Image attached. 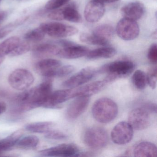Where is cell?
Segmentation results:
<instances>
[{
    "mask_svg": "<svg viewBox=\"0 0 157 157\" xmlns=\"http://www.w3.org/2000/svg\"><path fill=\"white\" fill-rule=\"evenodd\" d=\"M46 138L55 140H63L67 138V135L62 131L51 129L47 133L45 134Z\"/></svg>",
    "mask_w": 157,
    "mask_h": 157,
    "instance_id": "32",
    "label": "cell"
},
{
    "mask_svg": "<svg viewBox=\"0 0 157 157\" xmlns=\"http://www.w3.org/2000/svg\"><path fill=\"white\" fill-rule=\"evenodd\" d=\"M114 29L111 25L103 24L94 28L93 33L99 38L110 42L114 36Z\"/></svg>",
    "mask_w": 157,
    "mask_h": 157,
    "instance_id": "24",
    "label": "cell"
},
{
    "mask_svg": "<svg viewBox=\"0 0 157 157\" xmlns=\"http://www.w3.org/2000/svg\"><path fill=\"white\" fill-rule=\"evenodd\" d=\"M116 53V50L113 48L103 47L89 51L86 56L87 59L90 60L109 59L114 56Z\"/></svg>",
    "mask_w": 157,
    "mask_h": 157,
    "instance_id": "21",
    "label": "cell"
},
{
    "mask_svg": "<svg viewBox=\"0 0 157 157\" xmlns=\"http://www.w3.org/2000/svg\"><path fill=\"white\" fill-rule=\"evenodd\" d=\"M59 48L53 44L45 43L36 46L33 49V56L36 58H44L53 56H57Z\"/></svg>",
    "mask_w": 157,
    "mask_h": 157,
    "instance_id": "16",
    "label": "cell"
},
{
    "mask_svg": "<svg viewBox=\"0 0 157 157\" xmlns=\"http://www.w3.org/2000/svg\"><path fill=\"white\" fill-rule=\"evenodd\" d=\"M152 36L153 38H156V37H157V32H156V31L153 33V34H152Z\"/></svg>",
    "mask_w": 157,
    "mask_h": 157,
    "instance_id": "40",
    "label": "cell"
},
{
    "mask_svg": "<svg viewBox=\"0 0 157 157\" xmlns=\"http://www.w3.org/2000/svg\"><path fill=\"white\" fill-rule=\"evenodd\" d=\"M80 151L73 144H62L39 151L42 156L47 157H78Z\"/></svg>",
    "mask_w": 157,
    "mask_h": 157,
    "instance_id": "8",
    "label": "cell"
},
{
    "mask_svg": "<svg viewBox=\"0 0 157 157\" xmlns=\"http://www.w3.org/2000/svg\"><path fill=\"white\" fill-rule=\"evenodd\" d=\"M132 82L136 88L139 90H143L147 84V75L142 71L137 70L132 75Z\"/></svg>",
    "mask_w": 157,
    "mask_h": 157,
    "instance_id": "28",
    "label": "cell"
},
{
    "mask_svg": "<svg viewBox=\"0 0 157 157\" xmlns=\"http://www.w3.org/2000/svg\"><path fill=\"white\" fill-rule=\"evenodd\" d=\"M55 124L50 121L35 122L26 125L25 129L29 132L38 134H46L52 129Z\"/></svg>",
    "mask_w": 157,
    "mask_h": 157,
    "instance_id": "22",
    "label": "cell"
},
{
    "mask_svg": "<svg viewBox=\"0 0 157 157\" xmlns=\"http://www.w3.org/2000/svg\"><path fill=\"white\" fill-rule=\"evenodd\" d=\"M7 105L3 101H0V115L3 113L7 110Z\"/></svg>",
    "mask_w": 157,
    "mask_h": 157,
    "instance_id": "37",
    "label": "cell"
},
{
    "mask_svg": "<svg viewBox=\"0 0 157 157\" xmlns=\"http://www.w3.org/2000/svg\"><path fill=\"white\" fill-rule=\"evenodd\" d=\"M62 21L66 20L73 23H81L82 18L74 3H71L60 9Z\"/></svg>",
    "mask_w": 157,
    "mask_h": 157,
    "instance_id": "19",
    "label": "cell"
},
{
    "mask_svg": "<svg viewBox=\"0 0 157 157\" xmlns=\"http://www.w3.org/2000/svg\"><path fill=\"white\" fill-rule=\"evenodd\" d=\"M141 107L145 109L150 114L157 113V105L156 104L153 103H145L142 105Z\"/></svg>",
    "mask_w": 157,
    "mask_h": 157,
    "instance_id": "35",
    "label": "cell"
},
{
    "mask_svg": "<svg viewBox=\"0 0 157 157\" xmlns=\"http://www.w3.org/2000/svg\"><path fill=\"white\" fill-rule=\"evenodd\" d=\"M128 123L135 130L146 129L150 124V113L141 107L135 108L128 115Z\"/></svg>",
    "mask_w": 157,
    "mask_h": 157,
    "instance_id": "10",
    "label": "cell"
},
{
    "mask_svg": "<svg viewBox=\"0 0 157 157\" xmlns=\"http://www.w3.org/2000/svg\"><path fill=\"white\" fill-rule=\"evenodd\" d=\"M83 140L84 144L91 148L99 149L105 147L109 141L107 131L101 127L94 126L84 132Z\"/></svg>",
    "mask_w": 157,
    "mask_h": 157,
    "instance_id": "3",
    "label": "cell"
},
{
    "mask_svg": "<svg viewBox=\"0 0 157 157\" xmlns=\"http://www.w3.org/2000/svg\"><path fill=\"white\" fill-rule=\"evenodd\" d=\"M61 66V62L54 59H44L38 61L35 65L36 72L44 77L47 73L56 69Z\"/></svg>",
    "mask_w": 157,
    "mask_h": 157,
    "instance_id": "18",
    "label": "cell"
},
{
    "mask_svg": "<svg viewBox=\"0 0 157 157\" xmlns=\"http://www.w3.org/2000/svg\"><path fill=\"white\" fill-rule=\"evenodd\" d=\"M133 154L136 157H155L157 155V147L151 142L143 141L136 145Z\"/></svg>",
    "mask_w": 157,
    "mask_h": 157,
    "instance_id": "17",
    "label": "cell"
},
{
    "mask_svg": "<svg viewBox=\"0 0 157 157\" xmlns=\"http://www.w3.org/2000/svg\"><path fill=\"white\" fill-rule=\"evenodd\" d=\"M44 32L40 28L30 30L25 34L24 39L28 42H37L42 41L45 36Z\"/></svg>",
    "mask_w": 157,
    "mask_h": 157,
    "instance_id": "29",
    "label": "cell"
},
{
    "mask_svg": "<svg viewBox=\"0 0 157 157\" xmlns=\"http://www.w3.org/2000/svg\"><path fill=\"white\" fill-rule=\"evenodd\" d=\"M21 42L18 36H12L0 43V58L8 56Z\"/></svg>",
    "mask_w": 157,
    "mask_h": 157,
    "instance_id": "23",
    "label": "cell"
},
{
    "mask_svg": "<svg viewBox=\"0 0 157 157\" xmlns=\"http://www.w3.org/2000/svg\"><path fill=\"white\" fill-rule=\"evenodd\" d=\"M107 83L103 81H98L82 86L71 88L72 98L89 97L96 94L103 90Z\"/></svg>",
    "mask_w": 157,
    "mask_h": 157,
    "instance_id": "12",
    "label": "cell"
},
{
    "mask_svg": "<svg viewBox=\"0 0 157 157\" xmlns=\"http://www.w3.org/2000/svg\"><path fill=\"white\" fill-rule=\"evenodd\" d=\"M135 68V64L130 60H117L105 64L97 71V72L107 74L104 80L108 84L116 80L129 76Z\"/></svg>",
    "mask_w": 157,
    "mask_h": 157,
    "instance_id": "1",
    "label": "cell"
},
{
    "mask_svg": "<svg viewBox=\"0 0 157 157\" xmlns=\"http://www.w3.org/2000/svg\"><path fill=\"white\" fill-rule=\"evenodd\" d=\"M70 0H49L45 5V9L48 10H54L59 9L67 4Z\"/></svg>",
    "mask_w": 157,
    "mask_h": 157,
    "instance_id": "33",
    "label": "cell"
},
{
    "mask_svg": "<svg viewBox=\"0 0 157 157\" xmlns=\"http://www.w3.org/2000/svg\"><path fill=\"white\" fill-rule=\"evenodd\" d=\"M22 131L19 129L2 139L0 140V153L15 147L18 141L22 137Z\"/></svg>",
    "mask_w": 157,
    "mask_h": 157,
    "instance_id": "20",
    "label": "cell"
},
{
    "mask_svg": "<svg viewBox=\"0 0 157 157\" xmlns=\"http://www.w3.org/2000/svg\"><path fill=\"white\" fill-rule=\"evenodd\" d=\"M4 60V58H0V66L2 64Z\"/></svg>",
    "mask_w": 157,
    "mask_h": 157,
    "instance_id": "41",
    "label": "cell"
},
{
    "mask_svg": "<svg viewBox=\"0 0 157 157\" xmlns=\"http://www.w3.org/2000/svg\"><path fill=\"white\" fill-rule=\"evenodd\" d=\"M39 143L38 137L35 136H28L21 138L15 146L21 149L30 150L35 148Z\"/></svg>",
    "mask_w": 157,
    "mask_h": 157,
    "instance_id": "25",
    "label": "cell"
},
{
    "mask_svg": "<svg viewBox=\"0 0 157 157\" xmlns=\"http://www.w3.org/2000/svg\"><path fill=\"white\" fill-rule=\"evenodd\" d=\"M2 1V0H0V3H1V2Z\"/></svg>",
    "mask_w": 157,
    "mask_h": 157,
    "instance_id": "42",
    "label": "cell"
},
{
    "mask_svg": "<svg viewBox=\"0 0 157 157\" xmlns=\"http://www.w3.org/2000/svg\"><path fill=\"white\" fill-rule=\"evenodd\" d=\"M117 104L112 99L101 98L95 101L92 108L93 116L96 121L102 124L110 123L118 113Z\"/></svg>",
    "mask_w": 157,
    "mask_h": 157,
    "instance_id": "2",
    "label": "cell"
},
{
    "mask_svg": "<svg viewBox=\"0 0 157 157\" xmlns=\"http://www.w3.org/2000/svg\"><path fill=\"white\" fill-rule=\"evenodd\" d=\"M11 31L12 30L10 29V26L9 25L7 27L0 29V39L7 36Z\"/></svg>",
    "mask_w": 157,
    "mask_h": 157,
    "instance_id": "36",
    "label": "cell"
},
{
    "mask_svg": "<svg viewBox=\"0 0 157 157\" xmlns=\"http://www.w3.org/2000/svg\"><path fill=\"white\" fill-rule=\"evenodd\" d=\"M90 101L89 97H76L67 108L66 115L67 119L73 121L79 117L85 112Z\"/></svg>",
    "mask_w": 157,
    "mask_h": 157,
    "instance_id": "11",
    "label": "cell"
},
{
    "mask_svg": "<svg viewBox=\"0 0 157 157\" xmlns=\"http://www.w3.org/2000/svg\"><path fill=\"white\" fill-rule=\"evenodd\" d=\"M89 48L86 47L73 43L70 45L60 48L57 56L66 59H76L86 56Z\"/></svg>",
    "mask_w": 157,
    "mask_h": 157,
    "instance_id": "14",
    "label": "cell"
},
{
    "mask_svg": "<svg viewBox=\"0 0 157 157\" xmlns=\"http://www.w3.org/2000/svg\"><path fill=\"white\" fill-rule=\"evenodd\" d=\"M97 73V71L94 68H84L64 82L62 86L70 89L79 87L90 81Z\"/></svg>",
    "mask_w": 157,
    "mask_h": 157,
    "instance_id": "9",
    "label": "cell"
},
{
    "mask_svg": "<svg viewBox=\"0 0 157 157\" xmlns=\"http://www.w3.org/2000/svg\"><path fill=\"white\" fill-rule=\"evenodd\" d=\"M75 70V67L71 65L60 66L59 67L48 72L44 78L54 79L55 78H63L71 74Z\"/></svg>",
    "mask_w": 157,
    "mask_h": 157,
    "instance_id": "26",
    "label": "cell"
},
{
    "mask_svg": "<svg viewBox=\"0 0 157 157\" xmlns=\"http://www.w3.org/2000/svg\"><path fill=\"white\" fill-rule=\"evenodd\" d=\"M39 27L51 37L64 38L78 33V30L74 26L59 22H46L40 24Z\"/></svg>",
    "mask_w": 157,
    "mask_h": 157,
    "instance_id": "4",
    "label": "cell"
},
{
    "mask_svg": "<svg viewBox=\"0 0 157 157\" xmlns=\"http://www.w3.org/2000/svg\"><path fill=\"white\" fill-rule=\"evenodd\" d=\"M105 10L103 3L91 0L87 3L84 9V18L89 22H97L102 18L105 13Z\"/></svg>",
    "mask_w": 157,
    "mask_h": 157,
    "instance_id": "13",
    "label": "cell"
},
{
    "mask_svg": "<svg viewBox=\"0 0 157 157\" xmlns=\"http://www.w3.org/2000/svg\"><path fill=\"white\" fill-rule=\"evenodd\" d=\"M145 11V8L142 3L139 2H134L123 6L121 13L124 18L136 21L143 16Z\"/></svg>",
    "mask_w": 157,
    "mask_h": 157,
    "instance_id": "15",
    "label": "cell"
},
{
    "mask_svg": "<svg viewBox=\"0 0 157 157\" xmlns=\"http://www.w3.org/2000/svg\"><path fill=\"white\" fill-rule=\"evenodd\" d=\"M31 48L30 43L27 41L20 42L15 48L11 52L9 56L10 57H17L26 54Z\"/></svg>",
    "mask_w": 157,
    "mask_h": 157,
    "instance_id": "30",
    "label": "cell"
},
{
    "mask_svg": "<svg viewBox=\"0 0 157 157\" xmlns=\"http://www.w3.org/2000/svg\"><path fill=\"white\" fill-rule=\"evenodd\" d=\"M34 77L27 70L19 68L13 71L9 76V84L17 90L24 91L29 89L34 82Z\"/></svg>",
    "mask_w": 157,
    "mask_h": 157,
    "instance_id": "5",
    "label": "cell"
},
{
    "mask_svg": "<svg viewBox=\"0 0 157 157\" xmlns=\"http://www.w3.org/2000/svg\"><path fill=\"white\" fill-rule=\"evenodd\" d=\"M116 32L118 36L123 40L131 41L139 35V26L136 21L124 18L117 23Z\"/></svg>",
    "mask_w": 157,
    "mask_h": 157,
    "instance_id": "6",
    "label": "cell"
},
{
    "mask_svg": "<svg viewBox=\"0 0 157 157\" xmlns=\"http://www.w3.org/2000/svg\"><path fill=\"white\" fill-rule=\"evenodd\" d=\"M147 75V84L152 89L156 88L157 79V67H153L149 70Z\"/></svg>",
    "mask_w": 157,
    "mask_h": 157,
    "instance_id": "31",
    "label": "cell"
},
{
    "mask_svg": "<svg viewBox=\"0 0 157 157\" xmlns=\"http://www.w3.org/2000/svg\"><path fill=\"white\" fill-rule=\"evenodd\" d=\"M147 58L151 63L156 64L157 62V47L156 44H153L149 48Z\"/></svg>",
    "mask_w": 157,
    "mask_h": 157,
    "instance_id": "34",
    "label": "cell"
},
{
    "mask_svg": "<svg viewBox=\"0 0 157 157\" xmlns=\"http://www.w3.org/2000/svg\"><path fill=\"white\" fill-rule=\"evenodd\" d=\"M8 13L5 11H0V23L3 22L7 18Z\"/></svg>",
    "mask_w": 157,
    "mask_h": 157,
    "instance_id": "38",
    "label": "cell"
},
{
    "mask_svg": "<svg viewBox=\"0 0 157 157\" xmlns=\"http://www.w3.org/2000/svg\"><path fill=\"white\" fill-rule=\"evenodd\" d=\"M79 39L82 43L93 45L105 46L109 44V42L103 40L94 35L93 34H91L87 33H82L80 35Z\"/></svg>",
    "mask_w": 157,
    "mask_h": 157,
    "instance_id": "27",
    "label": "cell"
},
{
    "mask_svg": "<svg viewBox=\"0 0 157 157\" xmlns=\"http://www.w3.org/2000/svg\"><path fill=\"white\" fill-rule=\"evenodd\" d=\"M134 129L128 122H119L114 127L111 137L114 143L123 145L129 143L133 137Z\"/></svg>",
    "mask_w": 157,
    "mask_h": 157,
    "instance_id": "7",
    "label": "cell"
},
{
    "mask_svg": "<svg viewBox=\"0 0 157 157\" xmlns=\"http://www.w3.org/2000/svg\"><path fill=\"white\" fill-rule=\"evenodd\" d=\"M94 1L99 2L104 4L105 3H112V2H116L119 0H94Z\"/></svg>",
    "mask_w": 157,
    "mask_h": 157,
    "instance_id": "39",
    "label": "cell"
}]
</instances>
